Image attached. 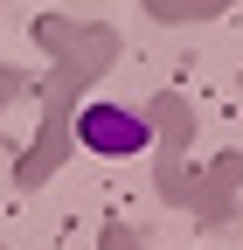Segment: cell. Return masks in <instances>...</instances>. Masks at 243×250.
I'll use <instances>...</instances> for the list:
<instances>
[{
    "label": "cell",
    "instance_id": "6da1fadb",
    "mask_svg": "<svg viewBox=\"0 0 243 250\" xmlns=\"http://www.w3.org/2000/svg\"><path fill=\"white\" fill-rule=\"evenodd\" d=\"M77 139L104 160H132V153L153 146V125H146L132 104H83L77 111Z\"/></svg>",
    "mask_w": 243,
    "mask_h": 250
}]
</instances>
